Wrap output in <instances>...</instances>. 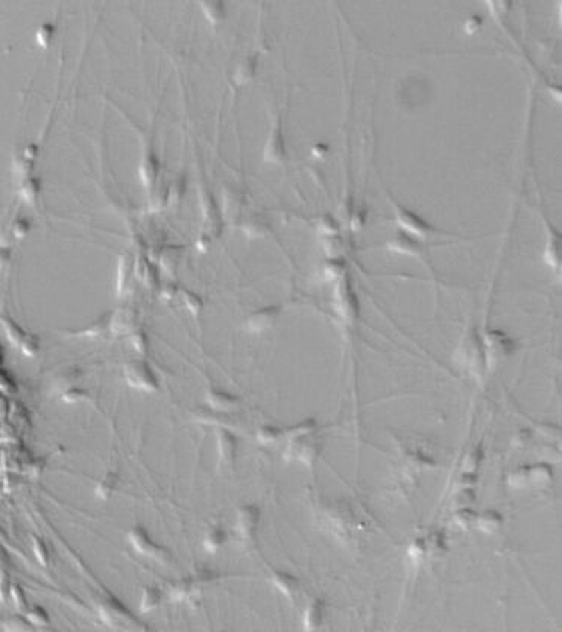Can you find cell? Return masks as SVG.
Returning <instances> with one entry per match:
<instances>
[{
    "instance_id": "31",
    "label": "cell",
    "mask_w": 562,
    "mask_h": 632,
    "mask_svg": "<svg viewBox=\"0 0 562 632\" xmlns=\"http://www.w3.org/2000/svg\"><path fill=\"white\" fill-rule=\"evenodd\" d=\"M347 275V265L341 259L333 257L324 265V277L330 280V282H339V280Z\"/></svg>"
},
{
    "instance_id": "1",
    "label": "cell",
    "mask_w": 562,
    "mask_h": 632,
    "mask_svg": "<svg viewBox=\"0 0 562 632\" xmlns=\"http://www.w3.org/2000/svg\"><path fill=\"white\" fill-rule=\"evenodd\" d=\"M453 361L461 370L471 375L472 379L484 377V374L488 371V364L484 338H482V334L477 330H470L468 333H465L454 351Z\"/></svg>"
},
{
    "instance_id": "28",
    "label": "cell",
    "mask_w": 562,
    "mask_h": 632,
    "mask_svg": "<svg viewBox=\"0 0 562 632\" xmlns=\"http://www.w3.org/2000/svg\"><path fill=\"white\" fill-rule=\"evenodd\" d=\"M482 462H484V450H482V447L480 445L471 447L470 452L465 454V458H463L462 473L477 475Z\"/></svg>"
},
{
    "instance_id": "42",
    "label": "cell",
    "mask_w": 562,
    "mask_h": 632,
    "mask_svg": "<svg viewBox=\"0 0 562 632\" xmlns=\"http://www.w3.org/2000/svg\"><path fill=\"white\" fill-rule=\"evenodd\" d=\"M144 343H146V342H144V339L142 338L140 334H134L133 336V347L137 350L139 353H143V351L146 350V347H144Z\"/></svg>"
},
{
    "instance_id": "19",
    "label": "cell",
    "mask_w": 562,
    "mask_h": 632,
    "mask_svg": "<svg viewBox=\"0 0 562 632\" xmlns=\"http://www.w3.org/2000/svg\"><path fill=\"white\" fill-rule=\"evenodd\" d=\"M545 262L553 271H559L561 268V236L558 231L553 227H547V233H545Z\"/></svg>"
},
{
    "instance_id": "37",
    "label": "cell",
    "mask_w": 562,
    "mask_h": 632,
    "mask_svg": "<svg viewBox=\"0 0 562 632\" xmlns=\"http://www.w3.org/2000/svg\"><path fill=\"white\" fill-rule=\"evenodd\" d=\"M60 397L62 402H66V403H79V402H84V400H87L88 394L85 389H81L78 386H70L67 389L61 391Z\"/></svg>"
},
{
    "instance_id": "4",
    "label": "cell",
    "mask_w": 562,
    "mask_h": 632,
    "mask_svg": "<svg viewBox=\"0 0 562 632\" xmlns=\"http://www.w3.org/2000/svg\"><path fill=\"white\" fill-rule=\"evenodd\" d=\"M96 611H98L99 619L114 629H142L143 626L139 625L137 619L134 617L133 613L119 601V599L108 596L103 597L102 601L96 605Z\"/></svg>"
},
{
    "instance_id": "5",
    "label": "cell",
    "mask_w": 562,
    "mask_h": 632,
    "mask_svg": "<svg viewBox=\"0 0 562 632\" xmlns=\"http://www.w3.org/2000/svg\"><path fill=\"white\" fill-rule=\"evenodd\" d=\"M333 307L336 315L342 319L343 324L352 325L360 315V304L348 275L336 282L333 293Z\"/></svg>"
},
{
    "instance_id": "7",
    "label": "cell",
    "mask_w": 562,
    "mask_h": 632,
    "mask_svg": "<svg viewBox=\"0 0 562 632\" xmlns=\"http://www.w3.org/2000/svg\"><path fill=\"white\" fill-rule=\"evenodd\" d=\"M325 523L333 537H336L343 544L350 543L352 537H355V514H352L351 508L348 505H345V503H334V505H332L325 511Z\"/></svg>"
},
{
    "instance_id": "13",
    "label": "cell",
    "mask_w": 562,
    "mask_h": 632,
    "mask_svg": "<svg viewBox=\"0 0 562 632\" xmlns=\"http://www.w3.org/2000/svg\"><path fill=\"white\" fill-rule=\"evenodd\" d=\"M216 449H218V458L222 466H232L236 462L239 449L236 435L227 427H218L216 430Z\"/></svg>"
},
{
    "instance_id": "26",
    "label": "cell",
    "mask_w": 562,
    "mask_h": 632,
    "mask_svg": "<svg viewBox=\"0 0 562 632\" xmlns=\"http://www.w3.org/2000/svg\"><path fill=\"white\" fill-rule=\"evenodd\" d=\"M257 441L263 445L278 444L281 439H284V429H280L272 424H264V426L257 429Z\"/></svg>"
},
{
    "instance_id": "32",
    "label": "cell",
    "mask_w": 562,
    "mask_h": 632,
    "mask_svg": "<svg viewBox=\"0 0 562 632\" xmlns=\"http://www.w3.org/2000/svg\"><path fill=\"white\" fill-rule=\"evenodd\" d=\"M32 543V554H34L37 563L43 567H47L51 563V552L44 540H42L38 535H32L31 538Z\"/></svg>"
},
{
    "instance_id": "15",
    "label": "cell",
    "mask_w": 562,
    "mask_h": 632,
    "mask_svg": "<svg viewBox=\"0 0 562 632\" xmlns=\"http://www.w3.org/2000/svg\"><path fill=\"white\" fill-rule=\"evenodd\" d=\"M205 403H207V407H210V409H213V411L231 413L239 407L240 398L230 394V392H227V391L210 389L205 392Z\"/></svg>"
},
{
    "instance_id": "2",
    "label": "cell",
    "mask_w": 562,
    "mask_h": 632,
    "mask_svg": "<svg viewBox=\"0 0 562 632\" xmlns=\"http://www.w3.org/2000/svg\"><path fill=\"white\" fill-rule=\"evenodd\" d=\"M214 579L216 574L212 570L199 567L191 574L171 582L167 588V596L175 602H191L203 595V591L213 583Z\"/></svg>"
},
{
    "instance_id": "40",
    "label": "cell",
    "mask_w": 562,
    "mask_h": 632,
    "mask_svg": "<svg viewBox=\"0 0 562 632\" xmlns=\"http://www.w3.org/2000/svg\"><path fill=\"white\" fill-rule=\"evenodd\" d=\"M328 146L325 145V143H318V145H315L312 148V154L315 155L316 158H324L327 154H328Z\"/></svg>"
},
{
    "instance_id": "12",
    "label": "cell",
    "mask_w": 562,
    "mask_h": 632,
    "mask_svg": "<svg viewBox=\"0 0 562 632\" xmlns=\"http://www.w3.org/2000/svg\"><path fill=\"white\" fill-rule=\"evenodd\" d=\"M5 333L15 347H17L23 355L26 356H35L38 353V341L34 336L23 332L22 327H19L11 319H3L2 321Z\"/></svg>"
},
{
    "instance_id": "8",
    "label": "cell",
    "mask_w": 562,
    "mask_h": 632,
    "mask_svg": "<svg viewBox=\"0 0 562 632\" xmlns=\"http://www.w3.org/2000/svg\"><path fill=\"white\" fill-rule=\"evenodd\" d=\"M126 540L130 543V546L133 547L134 552H137L139 555L146 556L152 561L166 564L171 559V554L169 550L164 549L163 546H160L157 541L151 538L149 532L144 529L143 526L135 524L133 526L130 531L126 533Z\"/></svg>"
},
{
    "instance_id": "22",
    "label": "cell",
    "mask_w": 562,
    "mask_h": 632,
    "mask_svg": "<svg viewBox=\"0 0 562 632\" xmlns=\"http://www.w3.org/2000/svg\"><path fill=\"white\" fill-rule=\"evenodd\" d=\"M228 541V533L221 524L213 526L208 529L203 538V547L208 554H216L219 552Z\"/></svg>"
},
{
    "instance_id": "29",
    "label": "cell",
    "mask_w": 562,
    "mask_h": 632,
    "mask_svg": "<svg viewBox=\"0 0 562 632\" xmlns=\"http://www.w3.org/2000/svg\"><path fill=\"white\" fill-rule=\"evenodd\" d=\"M26 615V619L34 628H47L51 625V615L43 606L40 605H29L28 610L23 613Z\"/></svg>"
},
{
    "instance_id": "20",
    "label": "cell",
    "mask_w": 562,
    "mask_h": 632,
    "mask_svg": "<svg viewBox=\"0 0 562 632\" xmlns=\"http://www.w3.org/2000/svg\"><path fill=\"white\" fill-rule=\"evenodd\" d=\"M503 524V515L497 509H484L476 514V527L485 535L497 532Z\"/></svg>"
},
{
    "instance_id": "36",
    "label": "cell",
    "mask_w": 562,
    "mask_h": 632,
    "mask_svg": "<svg viewBox=\"0 0 562 632\" xmlns=\"http://www.w3.org/2000/svg\"><path fill=\"white\" fill-rule=\"evenodd\" d=\"M10 597L14 604V606L17 608L19 613H25L29 608V602L25 590H23L17 583H11V590H10Z\"/></svg>"
},
{
    "instance_id": "25",
    "label": "cell",
    "mask_w": 562,
    "mask_h": 632,
    "mask_svg": "<svg viewBox=\"0 0 562 632\" xmlns=\"http://www.w3.org/2000/svg\"><path fill=\"white\" fill-rule=\"evenodd\" d=\"M117 485H119L117 473H114V471H108V473H105V476L101 479L98 485H96V488H94L96 497L101 500L110 499L111 495L114 494Z\"/></svg>"
},
{
    "instance_id": "27",
    "label": "cell",
    "mask_w": 562,
    "mask_h": 632,
    "mask_svg": "<svg viewBox=\"0 0 562 632\" xmlns=\"http://www.w3.org/2000/svg\"><path fill=\"white\" fill-rule=\"evenodd\" d=\"M407 556L415 565H423V564H425L427 559H430L424 535H421V537H416L411 544H409Z\"/></svg>"
},
{
    "instance_id": "21",
    "label": "cell",
    "mask_w": 562,
    "mask_h": 632,
    "mask_svg": "<svg viewBox=\"0 0 562 632\" xmlns=\"http://www.w3.org/2000/svg\"><path fill=\"white\" fill-rule=\"evenodd\" d=\"M164 599V591L157 586H144L140 595L139 608L143 614H149L155 611L162 605Z\"/></svg>"
},
{
    "instance_id": "17",
    "label": "cell",
    "mask_w": 562,
    "mask_h": 632,
    "mask_svg": "<svg viewBox=\"0 0 562 632\" xmlns=\"http://www.w3.org/2000/svg\"><path fill=\"white\" fill-rule=\"evenodd\" d=\"M325 617V604L323 599H313L303 610V628L315 631L323 626Z\"/></svg>"
},
{
    "instance_id": "10",
    "label": "cell",
    "mask_w": 562,
    "mask_h": 632,
    "mask_svg": "<svg viewBox=\"0 0 562 632\" xmlns=\"http://www.w3.org/2000/svg\"><path fill=\"white\" fill-rule=\"evenodd\" d=\"M124 375L128 385L143 392H155L158 379L154 370L144 361H133L124 368Z\"/></svg>"
},
{
    "instance_id": "24",
    "label": "cell",
    "mask_w": 562,
    "mask_h": 632,
    "mask_svg": "<svg viewBox=\"0 0 562 632\" xmlns=\"http://www.w3.org/2000/svg\"><path fill=\"white\" fill-rule=\"evenodd\" d=\"M266 158L272 162H283L286 158V146L280 128H275L271 134V139L266 145Z\"/></svg>"
},
{
    "instance_id": "23",
    "label": "cell",
    "mask_w": 562,
    "mask_h": 632,
    "mask_svg": "<svg viewBox=\"0 0 562 632\" xmlns=\"http://www.w3.org/2000/svg\"><path fill=\"white\" fill-rule=\"evenodd\" d=\"M424 540L427 544L430 558H441L448 550V543L444 532L430 531L424 535Z\"/></svg>"
},
{
    "instance_id": "11",
    "label": "cell",
    "mask_w": 562,
    "mask_h": 632,
    "mask_svg": "<svg viewBox=\"0 0 562 632\" xmlns=\"http://www.w3.org/2000/svg\"><path fill=\"white\" fill-rule=\"evenodd\" d=\"M262 522L260 508L255 505H244L237 509L235 532L242 543H253L259 533Z\"/></svg>"
},
{
    "instance_id": "35",
    "label": "cell",
    "mask_w": 562,
    "mask_h": 632,
    "mask_svg": "<svg viewBox=\"0 0 562 632\" xmlns=\"http://www.w3.org/2000/svg\"><path fill=\"white\" fill-rule=\"evenodd\" d=\"M3 629L6 631H15V632H22V631H32L34 629V626L31 625L29 620L26 619V615L25 614H14V615H10V617H8L5 620V625H3Z\"/></svg>"
},
{
    "instance_id": "34",
    "label": "cell",
    "mask_w": 562,
    "mask_h": 632,
    "mask_svg": "<svg viewBox=\"0 0 562 632\" xmlns=\"http://www.w3.org/2000/svg\"><path fill=\"white\" fill-rule=\"evenodd\" d=\"M316 228L319 231V234L324 236V239L339 234V223H337V221L332 214H324L323 218H319Z\"/></svg>"
},
{
    "instance_id": "6",
    "label": "cell",
    "mask_w": 562,
    "mask_h": 632,
    "mask_svg": "<svg viewBox=\"0 0 562 632\" xmlns=\"http://www.w3.org/2000/svg\"><path fill=\"white\" fill-rule=\"evenodd\" d=\"M482 338H484L488 370L509 359L518 348L517 341L500 329H489Z\"/></svg>"
},
{
    "instance_id": "38",
    "label": "cell",
    "mask_w": 562,
    "mask_h": 632,
    "mask_svg": "<svg viewBox=\"0 0 562 632\" xmlns=\"http://www.w3.org/2000/svg\"><path fill=\"white\" fill-rule=\"evenodd\" d=\"M480 26H482L480 15H471V17H468L463 23V29L467 34H472V32H476Z\"/></svg>"
},
{
    "instance_id": "30",
    "label": "cell",
    "mask_w": 562,
    "mask_h": 632,
    "mask_svg": "<svg viewBox=\"0 0 562 632\" xmlns=\"http://www.w3.org/2000/svg\"><path fill=\"white\" fill-rule=\"evenodd\" d=\"M453 524L462 531H467L476 524V512L471 506L456 508L453 514Z\"/></svg>"
},
{
    "instance_id": "16",
    "label": "cell",
    "mask_w": 562,
    "mask_h": 632,
    "mask_svg": "<svg viewBox=\"0 0 562 632\" xmlns=\"http://www.w3.org/2000/svg\"><path fill=\"white\" fill-rule=\"evenodd\" d=\"M271 583L274 586V588L278 591V593L283 595L287 599H295L300 595V581L296 576L287 573V572H281L275 570L271 573Z\"/></svg>"
},
{
    "instance_id": "3",
    "label": "cell",
    "mask_w": 562,
    "mask_h": 632,
    "mask_svg": "<svg viewBox=\"0 0 562 632\" xmlns=\"http://www.w3.org/2000/svg\"><path fill=\"white\" fill-rule=\"evenodd\" d=\"M286 441H287V447H286L284 458L287 461H293V462H300V463L315 462L324 445L323 438H321V435H319V430L286 438Z\"/></svg>"
},
{
    "instance_id": "9",
    "label": "cell",
    "mask_w": 562,
    "mask_h": 632,
    "mask_svg": "<svg viewBox=\"0 0 562 632\" xmlns=\"http://www.w3.org/2000/svg\"><path fill=\"white\" fill-rule=\"evenodd\" d=\"M393 210H395V221L398 223V227L400 230H403L405 233L418 239L429 237L438 233V230L433 227L430 222L425 221L423 216H420L416 212L407 209V207L393 204Z\"/></svg>"
},
{
    "instance_id": "18",
    "label": "cell",
    "mask_w": 562,
    "mask_h": 632,
    "mask_svg": "<svg viewBox=\"0 0 562 632\" xmlns=\"http://www.w3.org/2000/svg\"><path fill=\"white\" fill-rule=\"evenodd\" d=\"M278 315H280V309L277 306L263 307L260 310L254 311V314L248 318L246 325L251 332H266L275 324Z\"/></svg>"
},
{
    "instance_id": "33",
    "label": "cell",
    "mask_w": 562,
    "mask_h": 632,
    "mask_svg": "<svg viewBox=\"0 0 562 632\" xmlns=\"http://www.w3.org/2000/svg\"><path fill=\"white\" fill-rule=\"evenodd\" d=\"M476 499V494L472 488H465V486H457L453 491L452 495V505L454 508H465V506H471L472 502Z\"/></svg>"
},
{
    "instance_id": "39",
    "label": "cell",
    "mask_w": 562,
    "mask_h": 632,
    "mask_svg": "<svg viewBox=\"0 0 562 632\" xmlns=\"http://www.w3.org/2000/svg\"><path fill=\"white\" fill-rule=\"evenodd\" d=\"M529 441H531V435H529V432L527 430H521V432H518L516 436L512 438V445L521 449V447H526L529 444Z\"/></svg>"
},
{
    "instance_id": "14",
    "label": "cell",
    "mask_w": 562,
    "mask_h": 632,
    "mask_svg": "<svg viewBox=\"0 0 562 632\" xmlns=\"http://www.w3.org/2000/svg\"><path fill=\"white\" fill-rule=\"evenodd\" d=\"M388 248L392 253L401 254V255H409V257H414V255H421L424 251V245L421 242V239L407 234L403 230H397L395 233L388 239Z\"/></svg>"
},
{
    "instance_id": "41",
    "label": "cell",
    "mask_w": 562,
    "mask_h": 632,
    "mask_svg": "<svg viewBox=\"0 0 562 632\" xmlns=\"http://www.w3.org/2000/svg\"><path fill=\"white\" fill-rule=\"evenodd\" d=\"M184 300H186L187 302V306L190 310H194V311H198L199 307H201V300L196 297V295L194 293H190V295H186V297H184Z\"/></svg>"
}]
</instances>
